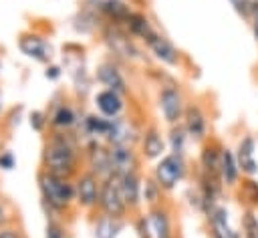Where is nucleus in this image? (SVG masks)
Masks as SVG:
<instances>
[{
  "label": "nucleus",
  "instance_id": "1",
  "mask_svg": "<svg viewBox=\"0 0 258 238\" xmlns=\"http://www.w3.org/2000/svg\"><path fill=\"white\" fill-rule=\"evenodd\" d=\"M79 137L73 131H52L42 149V171L71 180L79 171Z\"/></svg>",
  "mask_w": 258,
  "mask_h": 238
},
{
  "label": "nucleus",
  "instance_id": "41",
  "mask_svg": "<svg viewBox=\"0 0 258 238\" xmlns=\"http://www.w3.org/2000/svg\"><path fill=\"white\" fill-rule=\"evenodd\" d=\"M0 238H22L20 236V230H16V228H0Z\"/></svg>",
  "mask_w": 258,
  "mask_h": 238
},
{
  "label": "nucleus",
  "instance_id": "4",
  "mask_svg": "<svg viewBox=\"0 0 258 238\" xmlns=\"http://www.w3.org/2000/svg\"><path fill=\"white\" fill-rule=\"evenodd\" d=\"M185 173H187L185 157L175 155V153H165L163 157L157 159V163L153 167V180L157 182V186L163 192L175 190V186L185 177Z\"/></svg>",
  "mask_w": 258,
  "mask_h": 238
},
{
  "label": "nucleus",
  "instance_id": "5",
  "mask_svg": "<svg viewBox=\"0 0 258 238\" xmlns=\"http://www.w3.org/2000/svg\"><path fill=\"white\" fill-rule=\"evenodd\" d=\"M99 210L101 214H107L111 218H119L125 220L129 208L121 196L119 190V177L117 175H109L105 180H101V194H99Z\"/></svg>",
  "mask_w": 258,
  "mask_h": 238
},
{
  "label": "nucleus",
  "instance_id": "29",
  "mask_svg": "<svg viewBox=\"0 0 258 238\" xmlns=\"http://www.w3.org/2000/svg\"><path fill=\"white\" fill-rule=\"evenodd\" d=\"M187 131L181 123L177 125H169V133H167V147L169 153L175 155H185V147H187Z\"/></svg>",
  "mask_w": 258,
  "mask_h": 238
},
{
  "label": "nucleus",
  "instance_id": "8",
  "mask_svg": "<svg viewBox=\"0 0 258 238\" xmlns=\"http://www.w3.org/2000/svg\"><path fill=\"white\" fill-rule=\"evenodd\" d=\"M85 157L89 163V169L99 175L101 180L113 175L111 171V155H109V145L101 139H87L85 141Z\"/></svg>",
  "mask_w": 258,
  "mask_h": 238
},
{
  "label": "nucleus",
  "instance_id": "23",
  "mask_svg": "<svg viewBox=\"0 0 258 238\" xmlns=\"http://www.w3.org/2000/svg\"><path fill=\"white\" fill-rule=\"evenodd\" d=\"M81 117L79 113L75 111L73 105L69 103H58L52 107L50 115H48V125L54 129V131H73L77 125H79Z\"/></svg>",
  "mask_w": 258,
  "mask_h": 238
},
{
  "label": "nucleus",
  "instance_id": "30",
  "mask_svg": "<svg viewBox=\"0 0 258 238\" xmlns=\"http://www.w3.org/2000/svg\"><path fill=\"white\" fill-rule=\"evenodd\" d=\"M71 71V79H73V87H75V91H77V95H81V97H85L89 91H91V77H89V73H87V69H85V65H81V61H79V65H75V67H69Z\"/></svg>",
  "mask_w": 258,
  "mask_h": 238
},
{
  "label": "nucleus",
  "instance_id": "12",
  "mask_svg": "<svg viewBox=\"0 0 258 238\" xmlns=\"http://www.w3.org/2000/svg\"><path fill=\"white\" fill-rule=\"evenodd\" d=\"M111 155V171L113 175H125L131 171H139V155L131 145H109Z\"/></svg>",
  "mask_w": 258,
  "mask_h": 238
},
{
  "label": "nucleus",
  "instance_id": "24",
  "mask_svg": "<svg viewBox=\"0 0 258 238\" xmlns=\"http://www.w3.org/2000/svg\"><path fill=\"white\" fill-rule=\"evenodd\" d=\"M220 153H222V145L218 141L214 139L204 141L200 151V173L220 180Z\"/></svg>",
  "mask_w": 258,
  "mask_h": 238
},
{
  "label": "nucleus",
  "instance_id": "25",
  "mask_svg": "<svg viewBox=\"0 0 258 238\" xmlns=\"http://www.w3.org/2000/svg\"><path fill=\"white\" fill-rule=\"evenodd\" d=\"M240 165H238V159H236V153L228 147H222V153H220V180H222V186L226 188H236L240 184Z\"/></svg>",
  "mask_w": 258,
  "mask_h": 238
},
{
  "label": "nucleus",
  "instance_id": "33",
  "mask_svg": "<svg viewBox=\"0 0 258 238\" xmlns=\"http://www.w3.org/2000/svg\"><path fill=\"white\" fill-rule=\"evenodd\" d=\"M242 238H258V216L250 208L242 214Z\"/></svg>",
  "mask_w": 258,
  "mask_h": 238
},
{
  "label": "nucleus",
  "instance_id": "21",
  "mask_svg": "<svg viewBox=\"0 0 258 238\" xmlns=\"http://www.w3.org/2000/svg\"><path fill=\"white\" fill-rule=\"evenodd\" d=\"M254 151H256V141L252 135H244L240 141H238V147H236V159H238V165H240V171L248 177H254L258 173V161L254 157Z\"/></svg>",
  "mask_w": 258,
  "mask_h": 238
},
{
  "label": "nucleus",
  "instance_id": "6",
  "mask_svg": "<svg viewBox=\"0 0 258 238\" xmlns=\"http://www.w3.org/2000/svg\"><path fill=\"white\" fill-rule=\"evenodd\" d=\"M157 105L161 109V115L167 125H177L183 119L185 101L177 85H163L157 95Z\"/></svg>",
  "mask_w": 258,
  "mask_h": 238
},
{
  "label": "nucleus",
  "instance_id": "2",
  "mask_svg": "<svg viewBox=\"0 0 258 238\" xmlns=\"http://www.w3.org/2000/svg\"><path fill=\"white\" fill-rule=\"evenodd\" d=\"M38 190H40V200L50 218H56L54 214H60L69 210V206L75 202V184L67 177H58L46 171L38 173Z\"/></svg>",
  "mask_w": 258,
  "mask_h": 238
},
{
  "label": "nucleus",
  "instance_id": "14",
  "mask_svg": "<svg viewBox=\"0 0 258 238\" xmlns=\"http://www.w3.org/2000/svg\"><path fill=\"white\" fill-rule=\"evenodd\" d=\"M139 139H141V133L135 129L133 121L119 115L113 119V125H111V131H109L105 143L107 145H131V147H135V143Z\"/></svg>",
  "mask_w": 258,
  "mask_h": 238
},
{
  "label": "nucleus",
  "instance_id": "32",
  "mask_svg": "<svg viewBox=\"0 0 258 238\" xmlns=\"http://www.w3.org/2000/svg\"><path fill=\"white\" fill-rule=\"evenodd\" d=\"M161 188L157 186V182L151 177V180H145L143 182V190H141V198L143 202H147L149 206H157L161 204Z\"/></svg>",
  "mask_w": 258,
  "mask_h": 238
},
{
  "label": "nucleus",
  "instance_id": "11",
  "mask_svg": "<svg viewBox=\"0 0 258 238\" xmlns=\"http://www.w3.org/2000/svg\"><path fill=\"white\" fill-rule=\"evenodd\" d=\"M18 48L22 50V54H26L28 58L36 61V63H42V65H48L50 58H52V46L50 42L36 34V32H26L18 38Z\"/></svg>",
  "mask_w": 258,
  "mask_h": 238
},
{
  "label": "nucleus",
  "instance_id": "34",
  "mask_svg": "<svg viewBox=\"0 0 258 238\" xmlns=\"http://www.w3.org/2000/svg\"><path fill=\"white\" fill-rule=\"evenodd\" d=\"M44 238H67V228L56 218H48L46 230H44Z\"/></svg>",
  "mask_w": 258,
  "mask_h": 238
},
{
  "label": "nucleus",
  "instance_id": "3",
  "mask_svg": "<svg viewBox=\"0 0 258 238\" xmlns=\"http://www.w3.org/2000/svg\"><path fill=\"white\" fill-rule=\"evenodd\" d=\"M101 38L103 44L107 46V50L119 58V61H139L141 58V50L135 44L133 36L119 24H111L105 22L101 28Z\"/></svg>",
  "mask_w": 258,
  "mask_h": 238
},
{
  "label": "nucleus",
  "instance_id": "40",
  "mask_svg": "<svg viewBox=\"0 0 258 238\" xmlns=\"http://www.w3.org/2000/svg\"><path fill=\"white\" fill-rule=\"evenodd\" d=\"M246 8H248V22L258 16V0H246Z\"/></svg>",
  "mask_w": 258,
  "mask_h": 238
},
{
  "label": "nucleus",
  "instance_id": "36",
  "mask_svg": "<svg viewBox=\"0 0 258 238\" xmlns=\"http://www.w3.org/2000/svg\"><path fill=\"white\" fill-rule=\"evenodd\" d=\"M14 165H16V157H14V153L12 151H2L0 153V169H4V171H10V169H14Z\"/></svg>",
  "mask_w": 258,
  "mask_h": 238
},
{
  "label": "nucleus",
  "instance_id": "17",
  "mask_svg": "<svg viewBox=\"0 0 258 238\" xmlns=\"http://www.w3.org/2000/svg\"><path fill=\"white\" fill-rule=\"evenodd\" d=\"M111 125H113V119H107V117H103L99 113H87L85 117H81L77 127H79L81 137H85V141L87 139L105 141L109 131H111Z\"/></svg>",
  "mask_w": 258,
  "mask_h": 238
},
{
  "label": "nucleus",
  "instance_id": "27",
  "mask_svg": "<svg viewBox=\"0 0 258 238\" xmlns=\"http://www.w3.org/2000/svg\"><path fill=\"white\" fill-rule=\"evenodd\" d=\"M123 28H125L133 38H139V40H143V42L155 32V28H153V24L149 22V18H147L143 12H135V10L129 14V18L125 20Z\"/></svg>",
  "mask_w": 258,
  "mask_h": 238
},
{
  "label": "nucleus",
  "instance_id": "37",
  "mask_svg": "<svg viewBox=\"0 0 258 238\" xmlns=\"http://www.w3.org/2000/svg\"><path fill=\"white\" fill-rule=\"evenodd\" d=\"M135 230H137V236H139V238H151L149 224H147V218H145V216H139V218L135 220Z\"/></svg>",
  "mask_w": 258,
  "mask_h": 238
},
{
  "label": "nucleus",
  "instance_id": "16",
  "mask_svg": "<svg viewBox=\"0 0 258 238\" xmlns=\"http://www.w3.org/2000/svg\"><path fill=\"white\" fill-rule=\"evenodd\" d=\"M145 218L149 224L151 238H173V220H171V212L165 206L161 204L151 206Z\"/></svg>",
  "mask_w": 258,
  "mask_h": 238
},
{
  "label": "nucleus",
  "instance_id": "31",
  "mask_svg": "<svg viewBox=\"0 0 258 238\" xmlns=\"http://www.w3.org/2000/svg\"><path fill=\"white\" fill-rule=\"evenodd\" d=\"M238 186H240V202H244L246 208L254 210L258 206V182L246 175V180H242V184Z\"/></svg>",
  "mask_w": 258,
  "mask_h": 238
},
{
  "label": "nucleus",
  "instance_id": "44",
  "mask_svg": "<svg viewBox=\"0 0 258 238\" xmlns=\"http://www.w3.org/2000/svg\"><path fill=\"white\" fill-rule=\"evenodd\" d=\"M2 111H4V93L0 89V117H2Z\"/></svg>",
  "mask_w": 258,
  "mask_h": 238
},
{
  "label": "nucleus",
  "instance_id": "22",
  "mask_svg": "<svg viewBox=\"0 0 258 238\" xmlns=\"http://www.w3.org/2000/svg\"><path fill=\"white\" fill-rule=\"evenodd\" d=\"M139 143H141V157H145L149 161H155V159L165 155L167 145H165V141H163V137H161V133L155 125L145 127V131L141 133Z\"/></svg>",
  "mask_w": 258,
  "mask_h": 238
},
{
  "label": "nucleus",
  "instance_id": "35",
  "mask_svg": "<svg viewBox=\"0 0 258 238\" xmlns=\"http://www.w3.org/2000/svg\"><path fill=\"white\" fill-rule=\"evenodd\" d=\"M28 123H30V127H32L36 133H42V131L46 129V125H48V115H46L44 111H32V113L28 115Z\"/></svg>",
  "mask_w": 258,
  "mask_h": 238
},
{
  "label": "nucleus",
  "instance_id": "28",
  "mask_svg": "<svg viewBox=\"0 0 258 238\" xmlns=\"http://www.w3.org/2000/svg\"><path fill=\"white\" fill-rule=\"evenodd\" d=\"M123 226H125V220H119V218H111L107 214H101L95 220L93 234H95V238H117L119 232L123 230Z\"/></svg>",
  "mask_w": 258,
  "mask_h": 238
},
{
  "label": "nucleus",
  "instance_id": "43",
  "mask_svg": "<svg viewBox=\"0 0 258 238\" xmlns=\"http://www.w3.org/2000/svg\"><path fill=\"white\" fill-rule=\"evenodd\" d=\"M250 28H252V34H254V40L258 42V16H254L250 20Z\"/></svg>",
  "mask_w": 258,
  "mask_h": 238
},
{
  "label": "nucleus",
  "instance_id": "15",
  "mask_svg": "<svg viewBox=\"0 0 258 238\" xmlns=\"http://www.w3.org/2000/svg\"><path fill=\"white\" fill-rule=\"evenodd\" d=\"M95 79H97L105 89H111V91H115V93H119V95H123V97L129 93L127 81H125L121 69H119L113 61L101 63V65L97 67V71H95Z\"/></svg>",
  "mask_w": 258,
  "mask_h": 238
},
{
  "label": "nucleus",
  "instance_id": "26",
  "mask_svg": "<svg viewBox=\"0 0 258 238\" xmlns=\"http://www.w3.org/2000/svg\"><path fill=\"white\" fill-rule=\"evenodd\" d=\"M103 24H105L103 18L97 12H93L91 8H87V6H81V10L73 18V28L79 34H93L95 30H101Z\"/></svg>",
  "mask_w": 258,
  "mask_h": 238
},
{
  "label": "nucleus",
  "instance_id": "19",
  "mask_svg": "<svg viewBox=\"0 0 258 238\" xmlns=\"http://www.w3.org/2000/svg\"><path fill=\"white\" fill-rule=\"evenodd\" d=\"M119 177V190H121V196L127 204L129 210H137L141 204H143V198H141V190H143V177L139 171H131V173H125V175H117Z\"/></svg>",
  "mask_w": 258,
  "mask_h": 238
},
{
  "label": "nucleus",
  "instance_id": "18",
  "mask_svg": "<svg viewBox=\"0 0 258 238\" xmlns=\"http://www.w3.org/2000/svg\"><path fill=\"white\" fill-rule=\"evenodd\" d=\"M206 216H208L212 238H242V234L236 228H232L228 210L222 204H216Z\"/></svg>",
  "mask_w": 258,
  "mask_h": 238
},
{
  "label": "nucleus",
  "instance_id": "39",
  "mask_svg": "<svg viewBox=\"0 0 258 238\" xmlns=\"http://www.w3.org/2000/svg\"><path fill=\"white\" fill-rule=\"evenodd\" d=\"M230 4H232V8H234V12H236L242 20H246V22H248V8H246V0H230Z\"/></svg>",
  "mask_w": 258,
  "mask_h": 238
},
{
  "label": "nucleus",
  "instance_id": "9",
  "mask_svg": "<svg viewBox=\"0 0 258 238\" xmlns=\"http://www.w3.org/2000/svg\"><path fill=\"white\" fill-rule=\"evenodd\" d=\"M83 6L97 12L103 20L111 24H119V26H123L129 14L133 12L125 0H83Z\"/></svg>",
  "mask_w": 258,
  "mask_h": 238
},
{
  "label": "nucleus",
  "instance_id": "10",
  "mask_svg": "<svg viewBox=\"0 0 258 238\" xmlns=\"http://www.w3.org/2000/svg\"><path fill=\"white\" fill-rule=\"evenodd\" d=\"M145 46L149 48V52L153 54V58H157L161 65L167 67H177L181 63V52L179 48L163 34H159L157 30L145 40Z\"/></svg>",
  "mask_w": 258,
  "mask_h": 238
},
{
  "label": "nucleus",
  "instance_id": "45",
  "mask_svg": "<svg viewBox=\"0 0 258 238\" xmlns=\"http://www.w3.org/2000/svg\"><path fill=\"white\" fill-rule=\"evenodd\" d=\"M0 71H2V61H0Z\"/></svg>",
  "mask_w": 258,
  "mask_h": 238
},
{
  "label": "nucleus",
  "instance_id": "38",
  "mask_svg": "<svg viewBox=\"0 0 258 238\" xmlns=\"http://www.w3.org/2000/svg\"><path fill=\"white\" fill-rule=\"evenodd\" d=\"M60 77H62V67L48 63L46 69H44V79H48V81H58Z\"/></svg>",
  "mask_w": 258,
  "mask_h": 238
},
{
  "label": "nucleus",
  "instance_id": "42",
  "mask_svg": "<svg viewBox=\"0 0 258 238\" xmlns=\"http://www.w3.org/2000/svg\"><path fill=\"white\" fill-rule=\"evenodd\" d=\"M8 224V214H6V206H4V202L0 200V228H4Z\"/></svg>",
  "mask_w": 258,
  "mask_h": 238
},
{
  "label": "nucleus",
  "instance_id": "13",
  "mask_svg": "<svg viewBox=\"0 0 258 238\" xmlns=\"http://www.w3.org/2000/svg\"><path fill=\"white\" fill-rule=\"evenodd\" d=\"M181 125L185 127L189 139H194L198 143H204L208 139V117L200 105H196V103L185 105Z\"/></svg>",
  "mask_w": 258,
  "mask_h": 238
},
{
  "label": "nucleus",
  "instance_id": "7",
  "mask_svg": "<svg viewBox=\"0 0 258 238\" xmlns=\"http://www.w3.org/2000/svg\"><path fill=\"white\" fill-rule=\"evenodd\" d=\"M99 194H101V177L95 175L91 169L79 173L77 182H75V202L85 208V210H93L99 206Z\"/></svg>",
  "mask_w": 258,
  "mask_h": 238
},
{
  "label": "nucleus",
  "instance_id": "20",
  "mask_svg": "<svg viewBox=\"0 0 258 238\" xmlns=\"http://www.w3.org/2000/svg\"><path fill=\"white\" fill-rule=\"evenodd\" d=\"M95 107H97L99 115H103L107 119H115L125 109V97L111 89H101L95 95Z\"/></svg>",
  "mask_w": 258,
  "mask_h": 238
}]
</instances>
